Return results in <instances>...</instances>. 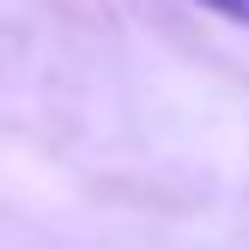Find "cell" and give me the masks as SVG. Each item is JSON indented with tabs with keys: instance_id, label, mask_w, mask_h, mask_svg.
Here are the masks:
<instances>
[{
	"instance_id": "1",
	"label": "cell",
	"mask_w": 249,
	"mask_h": 249,
	"mask_svg": "<svg viewBox=\"0 0 249 249\" xmlns=\"http://www.w3.org/2000/svg\"><path fill=\"white\" fill-rule=\"evenodd\" d=\"M195 6L219 12V18H231V24H249V0H195Z\"/></svg>"
}]
</instances>
